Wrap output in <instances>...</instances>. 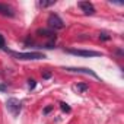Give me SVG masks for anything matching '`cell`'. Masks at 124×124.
<instances>
[{
  "label": "cell",
  "mask_w": 124,
  "mask_h": 124,
  "mask_svg": "<svg viewBox=\"0 0 124 124\" xmlns=\"http://www.w3.org/2000/svg\"><path fill=\"white\" fill-rule=\"evenodd\" d=\"M10 55L16 57L18 60H41L45 58V55L42 53H37V51H31V53H16V51H9Z\"/></svg>",
  "instance_id": "cell-1"
},
{
  "label": "cell",
  "mask_w": 124,
  "mask_h": 124,
  "mask_svg": "<svg viewBox=\"0 0 124 124\" xmlns=\"http://www.w3.org/2000/svg\"><path fill=\"white\" fill-rule=\"evenodd\" d=\"M72 89H73L75 92H78V93H85V92L89 89V85H88V83H76V85L72 86Z\"/></svg>",
  "instance_id": "cell-8"
},
{
  "label": "cell",
  "mask_w": 124,
  "mask_h": 124,
  "mask_svg": "<svg viewBox=\"0 0 124 124\" xmlns=\"http://www.w3.org/2000/svg\"><path fill=\"white\" fill-rule=\"evenodd\" d=\"M67 53L73 54V55H80V57H99L102 55L98 51H92V50H67Z\"/></svg>",
  "instance_id": "cell-4"
},
{
  "label": "cell",
  "mask_w": 124,
  "mask_h": 124,
  "mask_svg": "<svg viewBox=\"0 0 124 124\" xmlns=\"http://www.w3.org/2000/svg\"><path fill=\"white\" fill-rule=\"evenodd\" d=\"M38 5H39V8H48V6L55 5V0H41Z\"/></svg>",
  "instance_id": "cell-10"
},
{
  "label": "cell",
  "mask_w": 124,
  "mask_h": 124,
  "mask_svg": "<svg viewBox=\"0 0 124 124\" xmlns=\"http://www.w3.org/2000/svg\"><path fill=\"white\" fill-rule=\"evenodd\" d=\"M66 70L67 72H73V73H82V75H91L92 78H95V79H99V76L93 72V70H91V69H86V67H66Z\"/></svg>",
  "instance_id": "cell-5"
},
{
  "label": "cell",
  "mask_w": 124,
  "mask_h": 124,
  "mask_svg": "<svg viewBox=\"0 0 124 124\" xmlns=\"http://www.w3.org/2000/svg\"><path fill=\"white\" fill-rule=\"evenodd\" d=\"M42 78H44V79H48V78H51V73H44Z\"/></svg>",
  "instance_id": "cell-16"
},
{
  "label": "cell",
  "mask_w": 124,
  "mask_h": 124,
  "mask_svg": "<svg viewBox=\"0 0 124 124\" xmlns=\"http://www.w3.org/2000/svg\"><path fill=\"white\" fill-rule=\"evenodd\" d=\"M6 108L10 111V114H12L13 117H18L19 112H21V109H22V104H21V101H18L16 98H9V99L6 101Z\"/></svg>",
  "instance_id": "cell-2"
},
{
  "label": "cell",
  "mask_w": 124,
  "mask_h": 124,
  "mask_svg": "<svg viewBox=\"0 0 124 124\" xmlns=\"http://www.w3.org/2000/svg\"><path fill=\"white\" fill-rule=\"evenodd\" d=\"M109 38H111V37H109L108 34H105V32H102V34L99 35V39H102V41H108Z\"/></svg>",
  "instance_id": "cell-12"
},
{
  "label": "cell",
  "mask_w": 124,
  "mask_h": 124,
  "mask_svg": "<svg viewBox=\"0 0 124 124\" xmlns=\"http://www.w3.org/2000/svg\"><path fill=\"white\" fill-rule=\"evenodd\" d=\"M47 23H48V28L53 31H55V29H63L64 28V22L61 21V18L58 16V15H55V13H53V15H50L48 16V19H47Z\"/></svg>",
  "instance_id": "cell-3"
},
{
  "label": "cell",
  "mask_w": 124,
  "mask_h": 124,
  "mask_svg": "<svg viewBox=\"0 0 124 124\" xmlns=\"http://www.w3.org/2000/svg\"><path fill=\"white\" fill-rule=\"evenodd\" d=\"M5 89H6V86H5V85H0V91H5Z\"/></svg>",
  "instance_id": "cell-17"
},
{
  "label": "cell",
  "mask_w": 124,
  "mask_h": 124,
  "mask_svg": "<svg viewBox=\"0 0 124 124\" xmlns=\"http://www.w3.org/2000/svg\"><path fill=\"white\" fill-rule=\"evenodd\" d=\"M0 15H3V16H13L15 15V12H13V9L9 6V5H6V3H0Z\"/></svg>",
  "instance_id": "cell-7"
},
{
  "label": "cell",
  "mask_w": 124,
  "mask_h": 124,
  "mask_svg": "<svg viewBox=\"0 0 124 124\" xmlns=\"http://www.w3.org/2000/svg\"><path fill=\"white\" fill-rule=\"evenodd\" d=\"M51 109H53V107H45V108H44V114H48Z\"/></svg>",
  "instance_id": "cell-15"
},
{
  "label": "cell",
  "mask_w": 124,
  "mask_h": 124,
  "mask_svg": "<svg viewBox=\"0 0 124 124\" xmlns=\"http://www.w3.org/2000/svg\"><path fill=\"white\" fill-rule=\"evenodd\" d=\"M35 85H37V83H35V80H34V79H29V80H28V86H29V89H34V88H35Z\"/></svg>",
  "instance_id": "cell-13"
},
{
  "label": "cell",
  "mask_w": 124,
  "mask_h": 124,
  "mask_svg": "<svg viewBox=\"0 0 124 124\" xmlns=\"http://www.w3.org/2000/svg\"><path fill=\"white\" fill-rule=\"evenodd\" d=\"M78 6L83 10L85 15H93L95 13V8H93V5L91 2H79Z\"/></svg>",
  "instance_id": "cell-6"
},
{
  "label": "cell",
  "mask_w": 124,
  "mask_h": 124,
  "mask_svg": "<svg viewBox=\"0 0 124 124\" xmlns=\"http://www.w3.org/2000/svg\"><path fill=\"white\" fill-rule=\"evenodd\" d=\"M37 34L38 35H41V37H47V38H53L54 37V32L51 31V29H45V28H39L38 31H37Z\"/></svg>",
  "instance_id": "cell-9"
},
{
  "label": "cell",
  "mask_w": 124,
  "mask_h": 124,
  "mask_svg": "<svg viewBox=\"0 0 124 124\" xmlns=\"http://www.w3.org/2000/svg\"><path fill=\"white\" fill-rule=\"evenodd\" d=\"M5 47V38H3V35H0V48H3Z\"/></svg>",
  "instance_id": "cell-14"
},
{
  "label": "cell",
  "mask_w": 124,
  "mask_h": 124,
  "mask_svg": "<svg viewBox=\"0 0 124 124\" xmlns=\"http://www.w3.org/2000/svg\"><path fill=\"white\" fill-rule=\"evenodd\" d=\"M60 108H61V111H64V112H70V107L66 102H61L60 104Z\"/></svg>",
  "instance_id": "cell-11"
}]
</instances>
